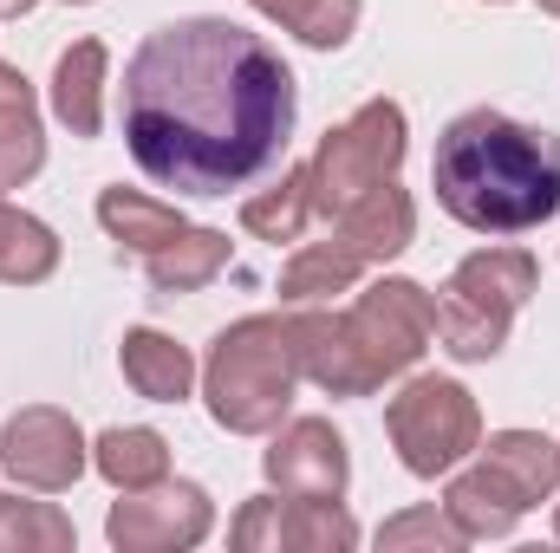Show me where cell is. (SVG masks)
<instances>
[{"mask_svg": "<svg viewBox=\"0 0 560 553\" xmlns=\"http://www.w3.org/2000/svg\"><path fill=\"white\" fill-rule=\"evenodd\" d=\"M118 118L150 183L176 196H229L280 163L293 131V72L235 20H170L131 52Z\"/></svg>", "mask_w": 560, "mask_h": 553, "instance_id": "obj_1", "label": "cell"}, {"mask_svg": "<svg viewBox=\"0 0 560 553\" xmlns=\"http://www.w3.org/2000/svg\"><path fill=\"white\" fill-rule=\"evenodd\" d=\"M436 202L482 235H522L541 228L560 209V138L528 131L502 111H463L430 163Z\"/></svg>", "mask_w": 560, "mask_h": 553, "instance_id": "obj_2", "label": "cell"}, {"mask_svg": "<svg viewBox=\"0 0 560 553\" xmlns=\"http://www.w3.org/2000/svg\"><path fill=\"white\" fill-rule=\"evenodd\" d=\"M300 385V352H293V319L255 313L242 326H229L202 365V391L222 430L235 436H268Z\"/></svg>", "mask_w": 560, "mask_h": 553, "instance_id": "obj_3", "label": "cell"}, {"mask_svg": "<svg viewBox=\"0 0 560 553\" xmlns=\"http://www.w3.org/2000/svg\"><path fill=\"white\" fill-rule=\"evenodd\" d=\"M535 255H522V248H482V255H469L450 286H443V299H436V339H443V352L450 358H495L502 352V339H509V326H515V313L528 306V293H535Z\"/></svg>", "mask_w": 560, "mask_h": 553, "instance_id": "obj_4", "label": "cell"}, {"mask_svg": "<svg viewBox=\"0 0 560 553\" xmlns=\"http://www.w3.org/2000/svg\"><path fill=\"white\" fill-rule=\"evenodd\" d=\"M405 163V111L392 98H372L359 105L339 131H326L306 176H313V209L319 215H339L346 202H359L365 189L392 183Z\"/></svg>", "mask_w": 560, "mask_h": 553, "instance_id": "obj_5", "label": "cell"}, {"mask_svg": "<svg viewBox=\"0 0 560 553\" xmlns=\"http://www.w3.org/2000/svg\"><path fill=\"white\" fill-rule=\"evenodd\" d=\"M385 430L405 456L411 475H450L476 443H482V416H476V398L450 378H411L392 411H385Z\"/></svg>", "mask_w": 560, "mask_h": 553, "instance_id": "obj_6", "label": "cell"}, {"mask_svg": "<svg viewBox=\"0 0 560 553\" xmlns=\"http://www.w3.org/2000/svg\"><path fill=\"white\" fill-rule=\"evenodd\" d=\"M346 332H352L372 385H385L405 365H418V352L436 339V299L423 293L418 280H378V286H365L352 299Z\"/></svg>", "mask_w": 560, "mask_h": 553, "instance_id": "obj_7", "label": "cell"}, {"mask_svg": "<svg viewBox=\"0 0 560 553\" xmlns=\"http://www.w3.org/2000/svg\"><path fill=\"white\" fill-rule=\"evenodd\" d=\"M105 534L131 553H170L196 548L209 534V495L196 482H150V489H125V502L112 508Z\"/></svg>", "mask_w": 560, "mask_h": 553, "instance_id": "obj_8", "label": "cell"}, {"mask_svg": "<svg viewBox=\"0 0 560 553\" xmlns=\"http://www.w3.org/2000/svg\"><path fill=\"white\" fill-rule=\"evenodd\" d=\"M0 462H7L13 482H26V489H39V495H59V489H72V482L85 475V436H79V423L66 411L33 404V411L7 416Z\"/></svg>", "mask_w": 560, "mask_h": 553, "instance_id": "obj_9", "label": "cell"}, {"mask_svg": "<svg viewBox=\"0 0 560 553\" xmlns=\"http://www.w3.org/2000/svg\"><path fill=\"white\" fill-rule=\"evenodd\" d=\"M346 475H352L346 469V443L319 416L287 423L275 443H268V482H275L280 495H293V502H339L346 495Z\"/></svg>", "mask_w": 560, "mask_h": 553, "instance_id": "obj_10", "label": "cell"}, {"mask_svg": "<svg viewBox=\"0 0 560 553\" xmlns=\"http://www.w3.org/2000/svg\"><path fill=\"white\" fill-rule=\"evenodd\" d=\"M235 548H293V553H332L359 548V528L339 502H248L235 521Z\"/></svg>", "mask_w": 560, "mask_h": 553, "instance_id": "obj_11", "label": "cell"}, {"mask_svg": "<svg viewBox=\"0 0 560 553\" xmlns=\"http://www.w3.org/2000/svg\"><path fill=\"white\" fill-rule=\"evenodd\" d=\"M411 235H418V209H411V196H405L398 183H378V189H365L359 202L339 209V242H346L365 268L405 255Z\"/></svg>", "mask_w": 560, "mask_h": 553, "instance_id": "obj_12", "label": "cell"}, {"mask_svg": "<svg viewBox=\"0 0 560 553\" xmlns=\"http://www.w3.org/2000/svg\"><path fill=\"white\" fill-rule=\"evenodd\" d=\"M52 111L72 125V138H98L105 125V46L79 39L52 66Z\"/></svg>", "mask_w": 560, "mask_h": 553, "instance_id": "obj_13", "label": "cell"}, {"mask_svg": "<svg viewBox=\"0 0 560 553\" xmlns=\"http://www.w3.org/2000/svg\"><path fill=\"white\" fill-rule=\"evenodd\" d=\"M443 508H450V521L463 528V541H495V534H509V528L528 515V502H522L489 462H476L469 475H456Z\"/></svg>", "mask_w": 560, "mask_h": 553, "instance_id": "obj_14", "label": "cell"}, {"mask_svg": "<svg viewBox=\"0 0 560 553\" xmlns=\"http://www.w3.org/2000/svg\"><path fill=\"white\" fill-rule=\"evenodd\" d=\"M46 163V138H39V111H33V92L13 66H0V189H20L33 183Z\"/></svg>", "mask_w": 560, "mask_h": 553, "instance_id": "obj_15", "label": "cell"}, {"mask_svg": "<svg viewBox=\"0 0 560 553\" xmlns=\"http://www.w3.org/2000/svg\"><path fill=\"white\" fill-rule=\"evenodd\" d=\"M482 462H489L528 508L548 502L560 489V443L535 436V430H502V436H489V443H482Z\"/></svg>", "mask_w": 560, "mask_h": 553, "instance_id": "obj_16", "label": "cell"}, {"mask_svg": "<svg viewBox=\"0 0 560 553\" xmlns=\"http://www.w3.org/2000/svg\"><path fill=\"white\" fill-rule=\"evenodd\" d=\"M222 268H229V235H215V228H183L156 255H143V274H150L156 293H196Z\"/></svg>", "mask_w": 560, "mask_h": 553, "instance_id": "obj_17", "label": "cell"}, {"mask_svg": "<svg viewBox=\"0 0 560 553\" xmlns=\"http://www.w3.org/2000/svg\"><path fill=\"white\" fill-rule=\"evenodd\" d=\"M125 378L138 385V398H156V404H176L189 398V378H196V358L163 339V332H125Z\"/></svg>", "mask_w": 560, "mask_h": 553, "instance_id": "obj_18", "label": "cell"}, {"mask_svg": "<svg viewBox=\"0 0 560 553\" xmlns=\"http://www.w3.org/2000/svg\"><path fill=\"white\" fill-rule=\"evenodd\" d=\"M359 274H365V261L332 235V242H313V248H300V255L287 261V274H280V299H287V306H313V299L346 293Z\"/></svg>", "mask_w": 560, "mask_h": 553, "instance_id": "obj_19", "label": "cell"}, {"mask_svg": "<svg viewBox=\"0 0 560 553\" xmlns=\"http://www.w3.org/2000/svg\"><path fill=\"white\" fill-rule=\"evenodd\" d=\"M98 222H105L112 242H125L131 255H156L170 235L189 228L170 202H150V196H138V189H105V196H98Z\"/></svg>", "mask_w": 560, "mask_h": 553, "instance_id": "obj_20", "label": "cell"}, {"mask_svg": "<svg viewBox=\"0 0 560 553\" xmlns=\"http://www.w3.org/2000/svg\"><path fill=\"white\" fill-rule=\"evenodd\" d=\"M319 209H313V176L306 169H280L275 189H261V196L242 202V228L261 235V242H300V228Z\"/></svg>", "mask_w": 560, "mask_h": 553, "instance_id": "obj_21", "label": "cell"}, {"mask_svg": "<svg viewBox=\"0 0 560 553\" xmlns=\"http://www.w3.org/2000/svg\"><path fill=\"white\" fill-rule=\"evenodd\" d=\"M52 268H59V242H52V228L33 222L26 209H13V202L0 196V280L33 286V280H46Z\"/></svg>", "mask_w": 560, "mask_h": 553, "instance_id": "obj_22", "label": "cell"}, {"mask_svg": "<svg viewBox=\"0 0 560 553\" xmlns=\"http://www.w3.org/2000/svg\"><path fill=\"white\" fill-rule=\"evenodd\" d=\"M98 469L112 489H150L170 475V443L156 430H105L98 436Z\"/></svg>", "mask_w": 560, "mask_h": 553, "instance_id": "obj_23", "label": "cell"}, {"mask_svg": "<svg viewBox=\"0 0 560 553\" xmlns=\"http://www.w3.org/2000/svg\"><path fill=\"white\" fill-rule=\"evenodd\" d=\"M268 20L300 33L306 46H346L359 26V0H255Z\"/></svg>", "mask_w": 560, "mask_h": 553, "instance_id": "obj_24", "label": "cell"}, {"mask_svg": "<svg viewBox=\"0 0 560 553\" xmlns=\"http://www.w3.org/2000/svg\"><path fill=\"white\" fill-rule=\"evenodd\" d=\"M0 548H72V521L52 502L0 495Z\"/></svg>", "mask_w": 560, "mask_h": 553, "instance_id": "obj_25", "label": "cell"}, {"mask_svg": "<svg viewBox=\"0 0 560 553\" xmlns=\"http://www.w3.org/2000/svg\"><path fill=\"white\" fill-rule=\"evenodd\" d=\"M378 548H463V528L450 521V508H411L378 528Z\"/></svg>", "mask_w": 560, "mask_h": 553, "instance_id": "obj_26", "label": "cell"}, {"mask_svg": "<svg viewBox=\"0 0 560 553\" xmlns=\"http://www.w3.org/2000/svg\"><path fill=\"white\" fill-rule=\"evenodd\" d=\"M26 7H33V0H0V13H26Z\"/></svg>", "mask_w": 560, "mask_h": 553, "instance_id": "obj_27", "label": "cell"}, {"mask_svg": "<svg viewBox=\"0 0 560 553\" xmlns=\"http://www.w3.org/2000/svg\"><path fill=\"white\" fill-rule=\"evenodd\" d=\"M541 7H548V13H560V0H541Z\"/></svg>", "mask_w": 560, "mask_h": 553, "instance_id": "obj_28", "label": "cell"}, {"mask_svg": "<svg viewBox=\"0 0 560 553\" xmlns=\"http://www.w3.org/2000/svg\"><path fill=\"white\" fill-rule=\"evenodd\" d=\"M555 534H560V515H555Z\"/></svg>", "mask_w": 560, "mask_h": 553, "instance_id": "obj_29", "label": "cell"}, {"mask_svg": "<svg viewBox=\"0 0 560 553\" xmlns=\"http://www.w3.org/2000/svg\"><path fill=\"white\" fill-rule=\"evenodd\" d=\"M72 7H85V0H72Z\"/></svg>", "mask_w": 560, "mask_h": 553, "instance_id": "obj_30", "label": "cell"}]
</instances>
